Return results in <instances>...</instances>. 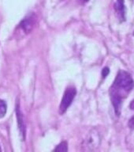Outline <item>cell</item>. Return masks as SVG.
Segmentation results:
<instances>
[{
    "label": "cell",
    "mask_w": 134,
    "mask_h": 152,
    "mask_svg": "<svg viewBox=\"0 0 134 152\" xmlns=\"http://www.w3.org/2000/svg\"><path fill=\"white\" fill-rule=\"evenodd\" d=\"M83 2H88V1H89V0H82Z\"/></svg>",
    "instance_id": "obj_12"
},
{
    "label": "cell",
    "mask_w": 134,
    "mask_h": 152,
    "mask_svg": "<svg viewBox=\"0 0 134 152\" xmlns=\"http://www.w3.org/2000/svg\"><path fill=\"white\" fill-rule=\"evenodd\" d=\"M128 126L130 129H133L134 130V116H133L129 120V122H128Z\"/></svg>",
    "instance_id": "obj_10"
},
{
    "label": "cell",
    "mask_w": 134,
    "mask_h": 152,
    "mask_svg": "<svg viewBox=\"0 0 134 152\" xmlns=\"http://www.w3.org/2000/svg\"><path fill=\"white\" fill-rule=\"evenodd\" d=\"M54 151L59 152H66L68 151V144L66 141L60 142L58 146L54 149Z\"/></svg>",
    "instance_id": "obj_7"
},
{
    "label": "cell",
    "mask_w": 134,
    "mask_h": 152,
    "mask_svg": "<svg viewBox=\"0 0 134 152\" xmlns=\"http://www.w3.org/2000/svg\"><path fill=\"white\" fill-rule=\"evenodd\" d=\"M114 10L118 17L122 21H125V2L124 0H116L114 2Z\"/></svg>",
    "instance_id": "obj_6"
},
{
    "label": "cell",
    "mask_w": 134,
    "mask_h": 152,
    "mask_svg": "<svg viewBox=\"0 0 134 152\" xmlns=\"http://www.w3.org/2000/svg\"><path fill=\"white\" fill-rule=\"evenodd\" d=\"M35 15L33 14H28V16H26L25 18H24L23 20L21 21V23H20L19 26L23 29L25 33H29V32L32 30L33 26L35 25Z\"/></svg>",
    "instance_id": "obj_5"
},
{
    "label": "cell",
    "mask_w": 134,
    "mask_h": 152,
    "mask_svg": "<svg viewBox=\"0 0 134 152\" xmlns=\"http://www.w3.org/2000/svg\"><path fill=\"white\" fill-rule=\"evenodd\" d=\"M77 94V90L74 87H68L65 90L63 94V97L62 98L61 104L59 106V113L62 115L68 109L72 102H73L74 97Z\"/></svg>",
    "instance_id": "obj_3"
},
{
    "label": "cell",
    "mask_w": 134,
    "mask_h": 152,
    "mask_svg": "<svg viewBox=\"0 0 134 152\" xmlns=\"http://www.w3.org/2000/svg\"><path fill=\"white\" fill-rule=\"evenodd\" d=\"M15 111H16V116L17 120V124H18L19 131H20V133H21L22 140H25L26 133L25 124L23 114H22V112H21V107H20V104H19L18 101L16 102V109H15Z\"/></svg>",
    "instance_id": "obj_4"
},
{
    "label": "cell",
    "mask_w": 134,
    "mask_h": 152,
    "mask_svg": "<svg viewBox=\"0 0 134 152\" xmlns=\"http://www.w3.org/2000/svg\"><path fill=\"white\" fill-rule=\"evenodd\" d=\"M133 86L134 81L131 75L125 71H119L113 85L110 88L111 100L117 116H120L122 100L127 97Z\"/></svg>",
    "instance_id": "obj_1"
},
{
    "label": "cell",
    "mask_w": 134,
    "mask_h": 152,
    "mask_svg": "<svg viewBox=\"0 0 134 152\" xmlns=\"http://www.w3.org/2000/svg\"><path fill=\"white\" fill-rule=\"evenodd\" d=\"M130 109H134V100H133L131 103L130 104Z\"/></svg>",
    "instance_id": "obj_11"
},
{
    "label": "cell",
    "mask_w": 134,
    "mask_h": 152,
    "mask_svg": "<svg viewBox=\"0 0 134 152\" xmlns=\"http://www.w3.org/2000/svg\"><path fill=\"white\" fill-rule=\"evenodd\" d=\"M109 73H110V69H109V67H107V66L104 67V68L102 70V76H103V78H106V76L109 75Z\"/></svg>",
    "instance_id": "obj_9"
},
{
    "label": "cell",
    "mask_w": 134,
    "mask_h": 152,
    "mask_svg": "<svg viewBox=\"0 0 134 152\" xmlns=\"http://www.w3.org/2000/svg\"><path fill=\"white\" fill-rule=\"evenodd\" d=\"M0 151H2V148H1V146H0Z\"/></svg>",
    "instance_id": "obj_13"
},
{
    "label": "cell",
    "mask_w": 134,
    "mask_h": 152,
    "mask_svg": "<svg viewBox=\"0 0 134 152\" xmlns=\"http://www.w3.org/2000/svg\"><path fill=\"white\" fill-rule=\"evenodd\" d=\"M133 36H134V31H133Z\"/></svg>",
    "instance_id": "obj_14"
},
{
    "label": "cell",
    "mask_w": 134,
    "mask_h": 152,
    "mask_svg": "<svg viewBox=\"0 0 134 152\" xmlns=\"http://www.w3.org/2000/svg\"><path fill=\"white\" fill-rule=\"evenodd\" d=\"M7 110V104L4 100L0 99V119L4 117Z\"/></svg>",
    "instance_id": "obj_8"
},
{
    "label": "cell",
    "mask_w": 134,
    "mask_h": 152,
    "mask_svg": "<svg viewBox=\"0 0 134 152\" xmlns=\"http://www.w3.org/2000/svg\"><path fill=\"white\" fill-rule=\"evenodd\" d=\"M101 142V135L96 129H92L84 140L82 147L84 151H95L99 147Z\"/></svg>",
    "instance_id": "obj_2"
}]
</instances>
